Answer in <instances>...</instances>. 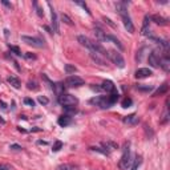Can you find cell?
Listing matches in <instances>:
<instances>
[{"instance_id":"obj_42","label":"cell","mask_w":170,"mask_h":170,"mask_svg":"<svg viewBox=\"0 0 170 170\" xmlns=\"http://www.w3.org/2000/svg\"><path fill=\"white\" fill-rule=\"evenodd\" d=\"M37 144H39V145H47L48 142H47V141H41V140H40V141H37Z\"/></svg>"},{"instance_id":"obj_32","label":"cell","mask_w":170,"mask_h":170,"mask_svg":"<svg viewBox=\"0 0 170 170\" xmlns=\"http://www.w3.org/2000/svg\"><path fill=\"white\" fill-rule=\"evenodd\" d=\"M9 49H11V51L13 52V53L16 55V56H22V51H20V49H19V48H17V47L9 45Z\"/></svg>"},{"instance_id":"obj_18","label":"cell","mask_w":170,"mask_h":170,"mask_svg":"<svg viewBox=\"0 0 170 170\" xmlns=\"http://www.w3.org/2000/svg\"><path fill=\"white\" fill-rule=\"evenodd\" d=\"M91 57H92V60L95 61V62H97L98 65H102V67H105L106 65V62H105V60L100 56L98 53H95V52H91Z\"/></svg>"},{"instance_id":"obj_11","label":"cell","mask_w":170,"mask_h":170,"mask_svg":"<svg viewBox=\"0 0 170 170\" xmlns=\"http://www.w3.org/2000/svg\"><path fill=\"white\" fill-rule=\"evenodd\" d=\"M159 67L164 69L165 72H169L170 71V58L168 56V53H166L165 56L159 57Z\"/></svg>"},{"instance_id":"obj_6","label":"cell","mask_w":170,"mask_h":170,"mask_svg":"<svg viewBox=\"0 0 170 170\" xmlns=\"http://www.w3.org/2000/svg\"><path fill=\"white\" fill-rule=\"evenodd\" d=\"M65 86H68V88H77V86H81L84 85V80L81 77H78V76H68L67 78H65L64 81Z\"/></svg>"},{"instance_id":"obj_31","label":"cell","mask_w":170,"mask_h":170,"mask_svg":"<svg viewBox=\"0 0 170 170\" xmlns=\"http://www.w3.org/2000/svg\"><path fill=\"white\" fill-rule=\"evenodd\" d=\"M28 89H32V91H37V89H39V85H37L36 81H29V82H28Z\"/></svg>"},{"instance_id":"obj_30","label":"cell","mask_w":170,"mask_h":170,"mask_svg":"<svg viewBox=\"0 0 170 170\" xmlns=\"http://www.w3.org/2000/svg\"><path fill=\"white\" fill-rule=\"evenodd\" d=\"M33 5H35V8H36V12H37V15H39L40 17H43L44 16V12H43V9L39 7V4H37V2H33Z\"/></svg>"},{"instance_id":"obj_4","label":"cell","mask_w":170,"mask_h":170,"mask_svg":"<svg viewBox=\"0 0 170 170\" xmlns=\"http://www.w3.org/2000/svg\"><path fill=\"white\" fill-rule=\"evenodd\" d=\"M130 164V149H129V144H125L124 150H122V155L118 162V168L121 170L128 169V165Z\"/></svg>"},{"instance_id":"obj_23","label":"cell","mask_w":170,"mask_h":170,"mask_svg":"<svg viewBox=\"0 0 170 170\" xmlns=\"http://www.w3.org/2000/svg\"><path fill=\"white\" fill-rule=\"evenodd\" d=\"M102 146L105 148V150H108V152L114 150V149H117V148H118V146H117V144H114V142H112V141L102 142Z\"/></svg>"},{"instance_id":"obj_37","label":"cell","mask_w":170,"mask_h":170,"mask_svg":"<svg viewBox=\"0 0 170 170\" xmlns=\"http://www.w3.org/2000/svg\"><path fill=\"white\" fill-rule=\"evenodd\" d=\"M24 104H27V105H29V106H35V101L32 98H28V97H27V98H24Z\"/></svg>"},{"instance_id":"obj_14","label":"cell","mask_w":170,"mask_h":170,"mask_svg":"<svg viewBox=\"0 0 170 170\" xmlns=\"http://www.w3.org/2000/svg\"><path fill=\"white\" fill-rule=\"evenodd\" d=\"M150 20H153V22L155 24H158V25H168L169 24L168 19H165V17H162V16H158V15H153L150 17Z\"/></svg>"},{"instance_id":"obj_36","label":"cell","mask_w":170,"mask_h":170,"mask_svg":"<svg viewBox=\"0 0 170 170\" xmlns=\"http://www.w3.org/2000/svg\"><path fill=\"white\" fill-rule=\"evenodd\" d=\"M9 149H11V150H13V152H20L23 148L20 146V145H17V144H13V145H11V146H9Z\"/></svg>"},{"instance_id":"obj_24","label":"cell","mask_w":170,"mask_h":170,"mask_svg":"<svg viewBox=\"0 0 170 170\" xmlns=\"http://www.w3.org/2000/svg\"><path fill=\"white\" fill-rule=\"evenodd\" d=\"M141 164H142V157L141 155H137L136 159H134V162H133V165H132V168L129 170H137L138 168H140Z\"/></svg>"},{"instance_id":"obj_39","label":"cell","mask_w":170,"mask_h":170,"mask_svg":"<svg viewBox=\"0 0 170 170\" xmlns=\"http://www.w3.org/2000/svg\"><path fill=\"white\" fill-rule=\"evenodd\" d=\"M0 170H12V166L7 164H0Z\"/></svg>"},{"instance_id":"obj_17","label":"cell","mask_w":170,"mask_h":170,"mask_svg":"<svg viewBox=\"0 0 170 170\" xmlns=\"http://www.w3.org/2000/svg\"><path fill=\"white\" fill-rule=\"evenodd\" d=\"M168 89H169V85H168V82H164L159 88L153 93V97H158V96H162V95H165L166 92H168Z\"/></svg>"},{"instance_id":"obj_22","label":"cell","mask_w":170,"mask_h":170,"mask_svg":"<svg viewBox=\"0 0 170 170\" xmlns=\"http://www.w3.org/2000/svg\"><path fill=\"white\" fill-rule=\"evenodd\" d=\"M105 41H113V44H116V45L118 47V48H120L121 51L124 49V47H122V44L120 43V40L117 39V37H114V36H112V35H106V40H105Z\"/></svg>"},{"instance_id":"obj_16","label":"cell","mask_w":170,"mask_h":170,"mask_svg":"<svg viewBox=\"0 0 170 170\" xmlns=\"http://www.w3.org/2000/svg\"><path fill=\"white\" fill-rule=\"evenodd\" d=\"M7 81H8V84H11V86H13L15 89H19L20 86H22V82H20V80L16 77V76H9L8 78H7Z\"/></svg>"},{"instance_id":"obj_9","label":"cell","mask_w":170,"mask_h":170,"mask_svg":"<svg viewBox=\"0 0 170 170\" xmlns=\"http://www.w3.org/2000/svg\"><path fill=\"white\" fill-rule=\"evenodd\" d=\"M152 75H153V72L149 68H140V69H137L136 73H134L136 78H146V77H150Z\"/></svg>"},{"instance_id":"obj_38","label":"cell","mask_w":170,"mask_h":170,"mask_svg":"<svg viewBox=\"0 0 170 170\" xmlns=\"http://www.w3.org/2000/svg\"><path fill=\"white\" fill-rule=\"evenodd\" d=\"M102 20H104V22H105L106 24H109V25L112 27V28H116V24H113V23H112V20L108 19V17H102Z\"/></svg>"},{"instance_id":"obj_20","label":"cell","mask_w":170,"mask_h":170,"mask_svg":"<svg viewBox=\"0 0 170 170\" xmlns=\"http://www.w3.org/2000/svg\"><path fill=\"white\" fill-rule=\"evenodd\" d=\"M57 170H80V168L75 164H62L57 166Z\"/></svg>"},{"instance_id":"obj_21","label":"cell","mask_w":170,"mask_h":170,"mask_svg":"<svg viewBox=\"0 0 170 170\" xmlns=\"http://www.w3.org/2000/svg\"><path fill=\"white\" fill-rule=\"evenodd\" d=\"M95 35H96V39L98 41H105L106 40V33L104 32L101 28H95Z\"/></svg>"},{"instance_id":"obj_19","label":"cell","mask_w":170,"mask_h":170,"mask_svg":"<svg viewBox=\"0 0 170 170\" xmlns=\"http://www.w3.org/2000/svg\"><path fill=\"white\" fill-rule=\"evenodd\" d=\"M137 121H138V118H137V116L134 113H132V114H129V116L124 117V122L128 124V125H136Z\"/></svg>"},{"instance_id":"obj_10","label":"cell","mask_w":170,"mask_h":170,"mask_svg":"<svg viewBox=\"0 0 170 170\" xmlns=\"http://www.w3.org/2000/svg\"><path fill=\"white\" fill-rule=\"evenodd\" d=\"M48 5L51 7V16H52V31H55L56 33H58V19H57V13L52 8L51 3H48Z\"/></svg>"},{"instance_id":"obj_27","label":"cell","mask_w":170,"mask_h":170,"mask_svg":"<svg viewBox=\"0 0 170 170\" xmlns=\"http://www.w3.org/2000/svg\"><path fill=\"white\" fill-rule=\"evenodd\" d=\"M76 71H77V68H76L75 65H71V64H65V72H67L68 75H71V73H75Z\"/></svg>"},{"instance_id":"obj_28","label":"cell","mask_w":170,"mask_h":170,"mask_svg":"<svg viewBox=\"0 0 170 170\" xmlns=\"http://www.w3.org/2000/svg\"><path fill=\"white\" fill-rule=\"evenodd\" d=\"M61 20H62V22H64L65 24H68V25H73V22H72V19H71V17H69L68 15H65V13H62V15H61Z\"/></svg>"},{"instance_id":"obj_8","label":"cell","mask_w":170,"mask_h":170,"mask_svg":"<svg viewBox=\"0 0 170 170\" xmlns=\"http://www.w3.org/2000/svg\"><path fill=\"white\" fill-rule=\"evenodd\" d=\"M149 64L153 68H159V56H158V51H153L148 57Z\"/></svg>"},{"instance_id":"obj_2","label":"cell","mask_w":170,"mask_h":170,"mask_svg":"<svg viewBox=\"0 0 170 170\" xmlns=\"http://www.w3.org/2000/svg\"><path fill=\"white\" fill-rule=\"evenodd\" d=\"M118 100V93L117 92H113L110 93L109 96H102V97H96V98H92L91 100V104H96L97 106L102 109H106V108H110L114 102Z\"/></svg>"},{"instance_id":"obj_29","label":"cell","mask_w":170,"mask_h":170,"mask_svg":"<svg viewBox=\"0 0 170 170\" xmlns=\"http://www.w3.org/2000/svg\"><path fill=\"white\" fill-rule=\"evenodd\" d=\"M61 148H62V142L61 141H56L53 144V146H52V152H58Z\"/></svg>"},{"instance_id":"obj_40","label":"cell","mask_w":170,"mask_h":170,"mask_svg":"<svg viewBox=\"0 0 170 170\" xmlns=\"http://www.w3.org/2000/svg\"><path fill=\"white\" fill-rule=\"evenodd\" d=\"M25 57L29 58V60H31V58H32V60H36V56H35V55H32V53H29V52H27V53H25Z\"/></svg>"},{"instance_id":"obj_26","label":"cell","mask_w":170,"mask_h":170,"mask_svg":"<svg viewBox=\"0 0 170 170\" xmlns=\"http://www.w3.org/2000/svg\"><path fill=\"white\" fill-rule=\"evenodd\" d=\"M92 152H98V153H101L104 155H109V152L108 150H105V149H102V148H97V146H92V148H89Z\"/></svg>"},{"instance_id":"obj_35","label":"cell","mask_w":170,"mask_h":170,"mask_svg":"<svg viewBox=\"0 0 170 170\" xmlns=\"http://www.w3.org/2000/svg\"><path fill=\"white\" fill-rule=\"evenodd\" d=\"M76 3H77V4H78V5H81V7H82V8H84V9H85V11H86V13H88V15H91V11H89V8H88V5H86V4H85V3H84V2H76Z\"/></svg>"},{"instance_id":"obj_12","label":"cell","mask_w":170,"mask_h":170,"mask_svg":"<svg viewBox=\"0 0 170 170\" xmlns=\"http://www.w3.org/2000/svg\"><path fill=\"white\" fill-rule=\"evenodd\" d=\"M57 124L60 125V126H62V128L68 126V125H71V124H72V117H71V116H68V114H64V116L58 117Z\"/></svg>"},{"instance_id":"obj_13","label":"cell","mask_w":170,"mask_h":170,"mask_svg":"<svg viewBox=\"0 0 170 170\" xmlns=\"http://www.w3.org/2000/svg\"><path fill=\"white\" fill-rule=\"evenodd\" d=\"M101 91H106L108 93H113L116 92V86H114V84L112 81H109V80H106V81L102 82L101 85Z\"/></svg>"},{"instance_id":"obj_1","label":"cell","mask_w":170,"mask_h":170,"mask_svg":"<svg viewBox=\"0 0 170 170\" xmlns=\"http://www.w3.org/2000/svg\"><path fill=\"white\" fill-rule=\"evenodd\" d=\"M116 9H117V12L120 13V16H121V19H122L124 25H125V28H126V31L129 33H133L134 32V25H133V23H132V19H130L129 13H128L126 2L117 3V4H116Z\"/></svg>"},{"instance_id":"obj_25","label":"cell","mask_w":170,"mask_h":170,"mask_svg":"<svg viewBox=\"0 0 170 170\" xmlns=\"http://www.w3.org/2000/svg\"><path fill=\"white\" fill-rule=\"evenodd\" d=\"M136 89L140 92H150L153 89L152 85H136Z\"/></svg>"},{"instance_id":"obj_34","label":"cell","mask_w":170,"mask_h":170,"mask_svg":"<svg viewBox=\"0 0 170 170\" xmlns=\"http://www.w3.org/2000/svg\"><path fill=\"white\" fill-rule=\"evenodd\" d=\"M132 105V98H125L124 101H122V108H128V106H130Z\"/></svg>"},{"instance_id":"obj_41","label":"cell","mask_w":170,"mask_h":170,"mask_svg":"<svg viewBox=\"0 0 170 170\" xmlns=\"http://www.w3.org/2000/svg\"><path fill=\"white\" fill-rule=\"evenodd\" d=\"M2 4H4L5 7H8V8H12V5H11V4H9V3H8V2H5V0H2Z\"/></svg>"},{"instance_id":"obj_15","label":"cell","mask_w":170,"mask_h":170,"mask_svg":"<svg viewBox=\"0 0 170 170\" xmlns=\"http://www.w3.org/2000/svg\"><path fill=\"white\" fill-rule=\"evenodd\" d=\"M149 24H150V17L145 16L144 24H142V28H141V33L144 35V36H149Z\"/></svg>"},{"instance_id":"obj_7","label":"cell","mask_w":170,"mask_h":170,"mask_svg":"<svg viewBox=\"0 0 170 170\" xmlns=\"http://www.w3.org/2000/svg\"><path fill=\"white\" fill-rule=\"evenodd\" d=\"M22 41H24L28 45H32L35 48H43L45 44H44V40H41L40 37H31V36H22Z\"/></svg>"},{"instance_id":"obj_5","label":"cell","mask_w":170,"mask_h":170,"mask_svg":"<svg viewBox=\"0 0 170 170\" xmlns=\"http://www.w3.org/2000/svg\"><path fill=\"white\" fill-rule=\"evenodd\" d=\"M58 102L62 106H75L78 102V100L73 95H69V93H62L58 96Z\"/></svg>"},{"instance_id":"obj_3","label":"cell","mask_w":170,"mask_h":170,"mask_svg":"<svg viewBox=\"0 0 170 170\" xmlns=\"http://www.w3.org/2000/svg\"><path fill=\"white\" fill-rule=\"evenodd\" d=\"M106 57H108L114 65H117L118 68H124V67H125V60H124V57L121 56V53H118L117 51H113V49L108 51V52H106Z\"/></svg>"},{"instance_id":"obj_33","label":"cell","mask_w":170,"mask_h":170,"mask_svg":"<svg viewBox=\"0 0 170 170\" xmlns=\"http://www.w3.org/2000/svg\"><path fill=\"white\" fill-rule=\"evenodd\" d=\"M37 100H39V102L41 104V105H47V104L49 102V100H48L45 96H39V98Z\"/></svg>"}]
</instances>
